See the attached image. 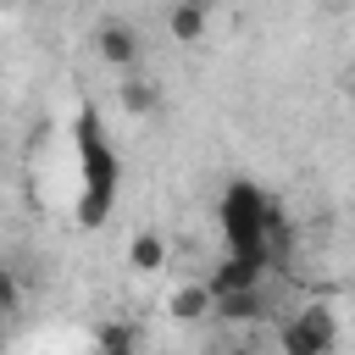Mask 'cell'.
Listing matches in <instances>:
<instances>
[{
	"label": "cell",
	"mask_w": 355,
	"mask_h": 355,
	"mask_svg": "<svg viewBox=\"0 0 355 355\" xmlns=\"http://www.w3.org/2000/svg\"><path fill=\"white\" fill-rule=\"evenodd\" d=\"M333 349H338L333 305L311 300V305H300L294 316L277 322V355H333Z\"/></svg>",
	"instance_id": "6da1fadb"
},
{
	"label": "cell",
	"mask_w": 355,
	"mask_h": 355,
	"mask_svg": "<svg viewBox=\"0 0 355 355\" xmlns=\"http://www.w3.org/2000/svg\"><path fill=\"white\" fill-rule=\"evenodd\" d=\"M89 44H94V55H100L105 67H116V72H139V55H144L139 28H128V22H100Z\"/></svg>",
	"instance_id": "7a4b0ae2"
},
{
	"label": "cell",
	"mask_w": 355,
	"mask_h": 355,
	"mask_svg": "<svg viewBox=\"0 0 355 355\" xmlns=\"http://www.w3.org/2000/svg\"><path fill=\"white\" fill-rule=\"evenodd\" d=\"M94 349H100V355H133V349H139V327H133V322H100Z\"/></svg>",
	"instance_id": "ba28073f"
},
{
	"label": "cell",
	"mask_w": 355,
	"mask_h": 355,
	"mask_svg": "<svg viewBox=\"0 0 355 355\" xmlns=\"http://www.w3.org/2000/svg\"><path fill=\"white\" fill-rule=\"evenodd\" d=\"M116 100H122V111H128V116H139V122H144V116H155V105H161V89H155L150 78L128 72V78H122V89H116Z\"/></svg>",
	"instance_id": "52a82bcc"
},
{
	"label": "cell",
	"mask_w": 355,
	"mask_h": 355,
	"mask_svg": "<svg viewBox=\"0 0 355 355\" xmlns=\"http://www.w3.org/2000/svg\"><path fill=\"white\" fill-rule=\"evenodd\" d=\"M227 355H255V349H227Z\"/></svg>",
	"instance_id": "30bf717a"
},
{
	"label": "cell",
	"mask_w": 355,
	"mask_h": 355,
	"mask_svg": "<svg viewBox=\"0 0 355 355\" xmlns=\"http://www.w3.org/2000/svg\"><path fill=\"white\" fill-rule=\"evenodd\" d=\"M333 6H355V0H333Z\"/></svg>",
	"instance_id": "8fae6325"
},
{
	"label": "cell",
	"mask_w": 355,
	"mask_h": 355,
	"mask_svg": "<svg viewBox=\"0 0 355 355\" xmlns=\"http://www.w3.org/2000/svg\"><path fill=\"white\" fill-rule=\"evenodd\" d=\"M211 316H222V322H261L266 316V294L261 288H227V294H216Z\"/></svg>",
	"instance_id": "8992f818"
},
{
	"label": "cell",
	"mask_w": 355,
	"mask_h": 355,
	"mask_svg": "<svg viewBox=\"0 0 355 355\" xmlns=\"http://www.w3.org/2000/svg\"><path fill=\"white\" fill-rule=\"evenodd\" d=\"M22 311V283L11 266H0V316H17Z\"/></svg>",
	"instance_id": "9c48e42d"
},
{
	"label": "cell",
	"mask_w": 355,
	"mask_h": 355,
	"mask_svg": "<svg viewBox=\"0 0 355 355\" xmlns=\"http://www.w3.org/2000/svg\"><path fill=\"white\" fill-rule=\"evenodd\" d=\"M349 89H355V72H349Z\"/></svg>",
	"instance_id": "7c38bea8"
},
{
	"label": "cell",
	"mask_w": 355,
	"mask_h": 355,
	"mask_svg": "<svg viewBox=\"0 0 355 355\" xmlns=\"http://www.w3.org/2000/svg\"><path fill=\"white\" fill-rule=\"evenodd\" d=\"M166 33H172L178 44H200V39L211 33V0H178V6L166 11Z\"/></svg>",
	"instance_id": "277c9868"
},
{
	"label": "cell",
	"mask_w": 355,
	"mask_h": 355,
	"mask_svg": "<svg viewBox=\"0 0 355 355\" xmlns=\"http://www.w3.org/2000/svg\"><path fill=\"white\" fill-rule=\"evenodd\" d=\"M128 266H133L139 277H155V272L166 266V233H155V227L133 233V239H128Z\"/></svg>",
	"instance_id": "5b68a950"
},
{
	"label": "cell",
	"mask_w": 355,
	"mask_h": 355,
	"mask_svg": "<svg viewBox=\"0 0 355 355\" xmlns=\"http://www.w3.org/2000/svg\"><path fill=\"white\" fill-rule=\"evenodd\" d=\"M166 316L172 322H183V327H194V322H205L211 311H216V288L205 283V277H183V283H172L166 288Z\"/></svg>",
	"instance_id": "3957f363"
}]
</instances>
